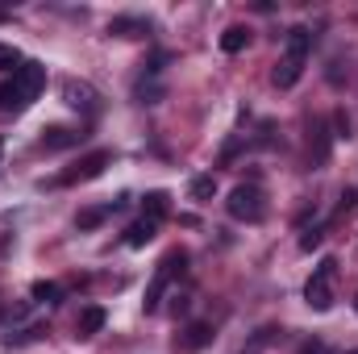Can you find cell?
Returning <instances> with one entry per match:
<instances>
[{
  "label": "cell",
  "mask_w": 358,
  "mask_h": 354,
  "mask_svg": "<svg viewBox=\"0 0 358 354\" xmlns=\"http://www.w3.org/2000/svg\"><path fill=\"white\" fill-rule=\"evenodd\" d=\"M42 88H46V67L34 63V59H25L13 71V80L0 84V113H25L42 96Z\"/></svg>",
  "instance_id": "cell-1"
},
{
  "label": "cell",
  "mask_w": 358,
  "mask_h": 354,
  "mask_svg": "<svg viewBox=\"0 0 358 354\" xmlns=\"http://www.w3.org/2000/svg\"><path fill=\"white\" fill-rule=\"evenodd\" d=\"M308 50H313V29H308V25H292V29H287V50H283V59H279L275 71H271L275 88H292V84L304 76Z\"/></svg>",
  "instance_id": "cell-2"
},
{
  "label": "cell",
  "mask_w": 358,
  "mask_h": 354,
  "mask_svg": "<svg viewBox=\"0 0 358 354\" xmlns=\"http://www.w3.org/2000/svg\"><path fill=\"white\" fill-rule=\"evenodd\" d=\"M334 279H338V263H334V259H321L317 271H313V279L304 283L308 309H317V313H329V309H334Z\"/></svg>",
  "instance_id": "cell-3"
},
{
  "label": "cell",
  "mask_w": 358,
  "mask_h": 354,
  "mask_svg": "<svg viewBox=\"0 0 358 354\" xmlns=\"http://www.w3.org/2000/svg\"><path fill=\"white\" fill-rule=\"evenodd\" d=\"M225 208H229L234 221H250V225H259V221L267 217V200H263V192H259L255 183H238V187L229 192Z\"/></svg>",
  "instance_id": "cell-4"
},
{
  "label": "cell",
  "mask_w": 358,
  "mask_h": 354,
  "mask_svg": "<svg viewBox=\"0 0 358 354\" xmlns=\"http://www.w3.org/2000/svg\"><path fill=\"white\" fill-rule=\"evenodd\" d=\"M183 267H187V255H183V250H171V255H167V259L159 263L155 279H150V288H146V300H142V304H146V313H159V304H163V292H167V283L176 279Z\"/></svg>",
  "instance_id": "cell-5"
},
{
  "label": "cell",
  "mask_w": 358,
  "mask_h": 354,
  "mask_svg": "<svg viewBox=\"0 0 358 354\" xmlns=\"http://www.w3.org/2000/svg\"><path fill=\"white\" fill-rule=\"evenodd\" d=\"M108 163H113V155H108V150H92L88 159H80L71 171H63L55 183H63V187H71V183H88V179L104 176V167H108Z\"/></svg>",
  "instance_id": "cell-6"
},
{
  "label": "cell",
  "mask_w": 358,
  "mask_h": 354,
  "mask_svg": "<svg viewBox=\"0 0 358 354\" xmlns=\"http://www.w3.org/2000/svg\"><path fill=\"white\" fill-rule=\"evenodd\" d=\"M88 138V129H71V125H50L42 129V150H71Z\"/></svg>",
  "instance_id": "cell-7"
},
{
  "label": "cell",
  "mask_w": 358,
  "mask_h": 354,
  "mask_svg": "<svg viewBox=\"0 0 358 354\" xmlns=\"http://www.w3.org/2000/svg\"><path fill=\"white\" fill-rule=\"evenodd\" d=\"M155 234H159V221H150V217H142V221H134L129 229H125V246H146V242H155Z\"/></svg>",
  "instance_id": "cell-8"
},
{
  "label": "cell",
  "mask_w": 358,
  "mask_h": 354,
  "mask_svg": "<svg viewBox=\"0 0 358 354\" xmlns=\"http://www.w3.org/2000/svg\"><path fill=\"white\" fill-rule=\"evenodd\" d=\"M104 321H108L104 309H100V304H88V309L80 313V321H76V334H80V338H92V334L104 330Z\"/></svg>",
  "instance_id": "cell-9"
},
{
  "label": "cell",
  "mask_w": 358,
  "mask_h": 354,
  "mask_svg": "<svg viewBox=\"0 0 358 354\" xmlns=\"http://www.w3.org/2000/svg\"><path fill=\"white\" fill-rule=\"evenodd\" d=\"M63 96H67V104H71V108H96V92L88 88V84H76V80H67V84H63Z\"/></svg>",
  "instance_id": "cell-10"
},
{
  "label": "cell",
  "mask_w": 358,
  "mask_h": 354,
  "mask_svg": "<svg viewBox=\"0 0 358 354\" xmlns=\"http://www.w3.org/2000/svg\"><path fill=\"white\" fill-rule=\"evenodd\" d=\"M246 46H250V29H246V25H229V29L221 34V50H225V55H242Z\"/></svg>",
  "instance_id": "cell-11"
},
{
  "label": "cell",
  "mask_w": 358,
  "mask_h": 354,
  "mask_svg": "<svg viewBox=\"0 0 358 354\" xmlns=\"http://www.w3.org/2000/svg\"><path fill=\"white\" fill-rule=\"evenodd\" d=\"M150 25L146 21H138V17H113L108 21V34H117V38H138V34H146Z\"/></svg>",
  "instance_id": "cell-12"
},
{
  "label": "cell",
  "mask_w": 358,
  "mask_h": 354,
  "mask_svg": "<svg viewBox=\"0 0 358 354\" xmlns=\"http://www.w3.org/2000/svg\"><path fill=\"white\" fill-rule=\"evenodd\" d=\"M167 208H171V196H167V192H146L142 213H146L150 221H163V217H167Z\"/></svg>",
  "instance_id": "cell-13"
},
{
  "label": "cell",
  "mask_w": 358,
  "mask_h": 354,
  "mask_svg": "<svg viewBox=\"0 0 358 354\" xmlns=\"http://www.w3.org/2000/svg\"><path fill=\"white\" fill-rule=\"evenodd\" d=\"M29 296H34L38 304H59V300H63V288L50 283V279H38V283L29 288Z\"/></svg>",
  "instance_id": "cell-14"
},
{
  "label": "cell",
  "mask_w": 358,
  "mask_h": 354,
  "mask_svg": "<svg viewBox=\"0 0 358 354\" xmlns=\"http://www.w3.org/2000/svg\"><path fill=\"white\" fill-rule=\"evenodd\" d=\"M213 342V330L208 325H192L187 334H183V351H200V346H208Z\"/></svg>",
  "instance_id": "cell-15"
},
{
  "label": "cell",
  "mask_w": 358,
  "mask_h": 354,
  "mask_svg": "<svg viewBox=\"0 0 358 354\" xmlns=\"http://www.w3.org/2000/svg\"><path fill=\"white\" fill-rule=\"evenodd\" d=\"M217 196V176H196L192 179V200H213Z\"/></svg>",
  "instance_id": "cell-16"
},
{
  "label": "cell",
  "mask_w": 358,
  "mask_h": 354,
  "mask_svg": "<svg viewBox=\"0 0 358 354\" xmlns=\"http://www.w3.org/2000/svg\"><path fill=\"white\" fill-rule=\"evenodd\" d=\"M21 63H25V59H21V50H17V46H4V42H0V71H17Z\"/></svg>",
  "instance_id": "cell-17"
},
{
  "label": "cell",
  "mask_w": 358,
  "mask_h": 354,
  "mask_svg": "<svg viewBox=\"0 0 358 354\" xmlns=\"http://www.w3.org/2000/svg\"><path fill=\"white\" fill-rule=\"evenodd\" d=\"M104 217H108V208H84V213L76 217V225H80V229H96Z\"/></svg>",
  "instance_id": "cell-18"
},
{
  "label": "cell",
  "mask_w": 358,
  "mask_h": 354,
  "mask_svg": "<svg viewBox=\"0 0 358 354\" xmlns=\"http://www.w3.org/2000/svg\"><path fill=\"white\" fill-rule=\"evenodd\" d=\"M321 242H325V229H308V234L300 238V250H317Z\"/></svg>",
  "instance_id": "cell-19"
},
{
  "label": "cell",
  "mask_w": 358,
  "mask_h": 354,
  "mask_svg": "<svg viewBox=\"0 0 358 354\" xmlns=\"http://www.w3.org/2000/svg\"><path fill=\"white\" fill-rule=\"evenodd\" d=\"M334 129H338V138H350V117H346L342 108L334 113Z\"/></svg>",
  "instance_id": "cell-20"
},
{
  "label": "cell",
  "mask_w": 358,
  "mask_h": 354,
  "mask_svg": "<svg viewBox=\"0 0 358 354\" xmlns=\"http://www.w3.org/2000/svg\"><path fill=\"white\" fill-rule=\"evenodd\" d=\"M300 354H325V346H321V342H304V346H300Z\"/></svg>",
  "instance_id": "cell-21"
},
{
  "label": "cell",
  "mask_w": 358,
  "mask_h": 354,
  "mask_svg": "<svg viewBox=\"0 0 358 354\" xmlns=\"http://www.w3.org/2000/svg\"><path fill=\"white\" fill-rule=\"evenodd\" d=\"M4 17H8V13H4V8H0V21H4Z\"/></svg>",
  "instance_id": "cell-22"
},
{
  "label": "cell",
  "mask_w": 358,
  "mask_h": 354,
  "mask_svg": "<svg viewBox=\"0 0 358 354\" xmlns=\"http://www.w3.org/2000/svg\"><path fill=\"white\" fill-rule=\"evenodd\" d=\"M0 155H4V142H0Z\"/></svg>",
  "instance_id": "cell-23"
},
{
  "label": "cell",
  "mask_w": 358,
  "mask_h": 354,
  "mask_svg": "<svg viewBox=\"0 0 358 354\" xmlns=\"http://www.w3.org/2000/svg\"><path fill=\"white\" fill-rule=\"evenodd\" d=\"M355 309H358V296H355Z\"/></svg>",
  "instance_id": "cell-24"
},
{
  "label": "cell",
  "mask_w": 358,
  "mask_h": 354,
  "mask_svg": "<svg viewBox=\"0 0 358 354\" xmlns=\"http://www.w3.org/2000/svg\"><path fill=\"white\" fill-rule=\"evenodd\" d=\"M346 354H358V351H346Z\"/></svg>",
  "instance_id": "cell-25"
}]
</instances>
